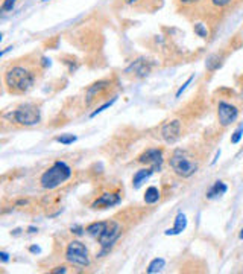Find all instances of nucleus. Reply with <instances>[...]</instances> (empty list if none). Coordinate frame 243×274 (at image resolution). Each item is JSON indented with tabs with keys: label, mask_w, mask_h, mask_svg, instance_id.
<instances>
[{
	"label": "nucleus",
	"mask_w": 243,
	"mask_h": 274,
	"mask_svg": "<svg viewBox=\"0 0 243 274\" xmlns=\"http://www.w3.org/2000/svg\"><path fill=\"white\" fill-rule=\"evenodd\" d=\"M110 86H111L110 81H99V83H94L93 86H90V87L87 89V96H85L87 104H90V102H91L93 99H96L99 94H102L104 91L108 90Z\"/></svg>",
	"instance_id": "9b49d317"
},
{
	"label": "nucleus",
	"mask_w": 243,
	"mask_h": 274,
	"mask_svg": "<svg viewBox=\"0 0 243 274\" xmlns=\"http://www.w3.org/2000/svg\"><path fill=\"white\" fill-rule=\"evenodd\" d=\"M227 190H228V187H227V184L224 182H216L210 189H208V192H207V197L208 198H216V197H220V195H224V193H227Z\"/></svg>",
	"instance_id": "4468645a"
},
{
	"label": "nucleus",
	"mask_w": 243,
	"mask_h": 274,
	"mask_svg": "<svg viewBox=\"0 0 243 274\" xmlns=\"http://www.w3.org/2000/svg\"><path fill=\"white\" fill-rule=\"evenodd\" d=\"M0 258H2V262H8V259H9V258H8V253H5V251L0 253Z\"/></svg>",
	"instance_id": "c85d7f7f"
},
{
	"label": "nucleus",
	"mask_w": 243,
	"mask_h": 274,
	"mask_svg": "<svg viewBox=\"0 0 243 274\" xmlns=\"http://www.w3.org/2000/svg\"><path fill=\"white\" fill-rule=\"evenodd\" d=\"M76 140V136L73 134H64V136H58L56 137V142L63 143V145H70Z\"/></svg>",
	"instance_id": "412c9836"
},
{
	"label": "nucleus",
	"mask_w": 243,
	"mask_h": 274,
	"mask_svg": "<svg viewBox=\"0 0 243 274\" xmlns=\"http://www.w3.org/2000/svg\"><path fill=\"white\" fill-rule=\"evenodd\" d=\"M31 251H32V253H40V248L34 245V247H31Z\"/></svg>",
	"instance_id": "c756f323"
},
{
	"label": "nucleus",
	"mask_w": 243,
	"mask_h": 274,
	"mask_svg": "<svg viewBox=\"0 0 243 274\" xmlns=\"http://www.w3.org/2000/svg\"><path fill=\"white\" fill-rule=\"evenodd\" d=\"M192 81H193V76H190V78H189V80H187V81H186V83H184V84L181 86V87H179V90L176 91V97H179V96L183 94V91L187 89V86H189V84H190Z\"/></svg>",
	"instance_id": "393cba45"
},
{
	"label": "nucleus",
	"mask_w": 243,
	"mask_h": 274,
	"mask_svg": "<svg viewBox=\"0 0 243 274\" xmlns=\"http://www.w3.org/2000/svg\"><path fill=\"white\" fill-rule=\"evenodd\" d=\"M52 274H58V273H67V268L66 267H56L55 270L50 271Z\"/></svg>",
	"instance_id": "cd10ccee"
},
{
	"label": "nucleus",
	"mask_w": 243,
	"mask_h": 274,
	"mask_svg": "<svg viewBox=\"0 0 243 274\" xmlns=\"http://www.w3.org/2000/svg\"><path fill=\"white\" fill-rule=\"evenodd\" d=\"M220 60H222V58H220L219 55H211V56L207 60V69H208V70H216V69H219L220 64H222Z\"/></svg>",
	"instance_id": "a211bd4d"
},
{
	"label": "nucleus",
	"mask_w": 243,
	"mask_h": 274,
	"mask_svg": "<svg viewBox=\"0 0 243 274\" xmlns=\"http://www.w3.org/2000/svg\"><path fill=\"white\" fill-rule=\"evenodd\" d=\"M14 119L17 124L25 125V127H32L37 125L41 121V111L40 108L34 104H25L20 105L15 111H14Z\"/></svg>",
	"instance_id": "20e7f679"
},
{
	"label": "nucleus",
	"mask_w": 243,
	"mask_h": 274,
	"mask_svg": "<svg viewBox=\"0 0 243 274\" xmlns=\"http://www.w3.org/2000/svg\"><path fill=\"white\" fill-rule=\"evenodd\" d=\"M239 118V108L230 102L219 101L217 104V119L222 127H228L233 122H236Z\"/></svg>",
	"instance_id": "423d86ee"
},
{
	"label": "nucleus",
	"mask_w": 243,
	"mask_h": 274,
	"mask_svg": "<svg viewBox=\"0 0 243 274\" xmlns=\"http://www.w3.org/2000/svg\"><path fill=\"white\" fill-rule=\"evenodd\" d=\"M138 162H140V163H145V165H151V168H154L155 171H158L163 165L161 149H157V148L146 149V151L138 157Z\"/></svg>",
	"instance_id": "1a4fd4ad"
},
{
	"label": "nucleus",
	"mask_w": 243,
	"mask_h": 274,
	"mask_svg": "<svg viewBox=\"0 0 243 274\" xmlns=\"http://www.w3.org/2000/svg\"><path fill=\"white\" fill-rule=\"evenodd\" d=\"M15 2H17V0H3L2 11H3V12H6V11H12L14 6H15Z\"/></svg>",
	"instance_id": "b1692460"
},
{
	"label": "nucleus",
	"mask_w": 243,
	"mask_h": 274,
	"mask_svg": "<svg viewBox=\"0 0 243 274\" xmlns=\"http://www.w3.org/2000/svg\"><path fill=\"white\" fill-rule=\"evenodd\" d=\"M193 29H195V34L198 37H201V38H207L208 37V29H207V26L204 23H196L193 26Z\"/></svg>",
	"instance_id": "6ab92c4d"
},
{
	"label": "nucleus",
	"mask_w": 243,
	"mask_h": 274,
	"mask_svg": "<svg viewBox=\"0 0 243 274\" xmlns=\"http://www.w3.org/2000/svg\"><path fill=\"white\" fill-rule=\"evenodd\" d=\"M164 265H166V262H164V259L161 258H157V259H154L151 264H149V267H148V273L149 274H155V273H160L163 268H164Z\"/></svg>",
	"instance_id": "f3484780"
},
{
	"label": "nucleus",
	"mask_w": 243,
	"mask_h": 274,
	"mask_svg": "<svg viewBox=\"0 0 243 274\" xmlns=\"http://www.w3.org/2000/svg\"><path fill=\"white\" fill-rule=\"evenodd\" d=\"M210 3L214 8H227L233 3V0H210Z\"/></svg>",
	"instance_id": "5701e85b"
},
{
	"label": "nucleus",
	"mask_w": 243,
	"mask_h": 274,
	"mask_svg": "<svg viewBox=\"0 0 243 274\" xmlns=\"http://www.w3.org/2000/svg\"><path fill=\"white\" fill-rule=\"evenodd\" d=\"M70 177H72L70 166L64 162H55L47 171L43 172V175L40 177V184L43 189L50 190L67 182Z\"/></svg>",
	"instance_id": "f03ea898"
},
{
	"label": "nucleus",
	"mask_w": 243,
	"mask_h": 274,
	"mask_svg": "<svg viewBox=\"0 0 243 274\" xmlns=\"http://www.w3.org/2000/svg\"><path fill=\"white\" fill-rule=\"evenodd\" d=\"M66 259L76 267H88L90 265V255L88 250L85 247V244H82L81 241H72L67 245L66 250Z\"/></svg>",
	"instance_id": "39448f33"
},
{
	"label": "nucleus",
	"mask_w": 243,
	"mask_h": 274,
	"mask_svg": "<svg viewBox=\"0 0 243 274\" xmlns=\"http://www.w3.org/2000/svg\"><path fill=\"white\" fill-rule=\"evenodd\" d=\"M107 224H108V223H105V221L93 223V224H90L88 227L85 228V233H88V234L93 236V238H99V236L104 233V230L107 227Z\"/></svg>",
	"instance_id": "2eb2a0df"
},
{
	"label": "nucleus",
	"mask_w": 243,
	"mask_h": 274,
	"mask_svg": "<svg viewBox=\"0 0 243 274\" xmlns=\"http://www.w3.org/2000/svg\"><path fill=\"white\" fill-rule=\"evenodd\" d=\"M169 165H170L172 171L183 179H189L193 174H196V171H198V163L193 162L192 157H189V154L183 149L173 151V154L169 160Z\"/></svg>",
	"instance_id": "7ed1b4c3"
},
{
	"label": "nucleus",
	"mask_w": 243,
	"mask_h": 274,
	"mask_svg": "<svg viewBox=\"0 0 243 274\" xmlns=\"http://www.w3.org/2000/svg\"><path fill=\"white\" fill-rule=\"evenodd\" d=\"M44 2H47V0H44Z\"/></svg>",
	"instance_id": "473e14b6"
},
{
	"label": "nucleus",
	"mask_w": 243,
	"mask_h": 274,
	"mask_svg": "<svg viewBox=\"0 0 243 274\" xmlns=\"http://www.w3.org/2000/svg\"><path fill=\"white\" fill-rule=\"evenodd\" d=\"M154 172H155L154 168H146V169H140V171H137L135 175H134V179H132V186H134L135 189H138V187L146 182Z\"/></svg>",
	"instance_id": "ddd939ff"
},
{
	"label": "nucleus",
	"mask_w": 243,
	"mask_h": 274,
	"mask_svg": "<svg viewBox=\"0 0 243 274\" xmlns=\"http://www.w3.org/2000/svg\"><path fill=\"white\" fill-rule=\"evenodd\" d=\"M239 238H240V239H243V228H242V231H240V234H239Z\"/></svg>",
	"instance_id": "2f4dec72"
},
{
	"label": "nucleus",
	"mask_w": 243,
	"mask_h": 274,
	"mask_svg": "<svg viewBox=\"0 0 243 274\" xmlns=\"http://www.w3.org/2000/svg\"><path fill=\"white\" fill-rule=\"evenodd\" d=\"M121 233V226L117 221H108L107 227L104 230V233L97 238L99 239V244L102 245L104 250L110 248L114 245V242L119 239Z\"/></svg>",
	"instance_id": "0eeeda50"
},
{
	"label": "nucleus",
	"mask_w": 243,
	"mask_h": 274,
	"mask_svg": "<svg viewBox=\"0 0 243 274\" xmlns=\"http://www.w3.org/2000/svg\"><path fill=\"white\" fill-rule=\"evenodd\" d=\"M35 83V73L25 66H12L5 73V84L14 93H25L32 89Z\"/></svg>",
	"instance_id": "f257e3e1"
},
{
	"label": "nucleus",
	"mask_w": 243,
	"mask_h": 274,
	"mask_svg": "<svg viewBox=\"0 0 243 274\" xmlns=\"http://www.w3.org/2000/svg\"><path fill=\"white\" fill-rule=\"evenodd\" d=\"M119 203H120V197L117 193H104L91 204V207L93 209H107V207H113Z\"/></svg>",
	"instance_id": "9d476101"
},
{
	"label": "nucleus",
	"mask_w": 243,
	"mask_h": 274,
	"mask_svg": "<svg viewBox=\"0 0 243 274\" xmlns=\"http://www.w3.org/2000/svg\"><path fill=\"white\" fill-rule=\"evenodd\" d=\"M186 227H187V218H186V215H184V213H178V215H176V218H175L173 227L169 228V230H166L164 233H166L167 236L179 234V233H183V231L186 230Z\"/></svg>",
	"instance_id": "f8f14e48"
},
{
	"label": "nucleus",
	"mask_w": 243,
	"mask_h": 274,
	"mask_svg": "<svg viewBox=\"0 0 243 274\" xmlns=\"http://www.w3.org/2000/svg\"><path fill=\"white\" fill-rule=\"evenodd\" d=\"M116 101H117V97H113V99H111L110 102H105V104H104L102 107H99V108H97L96 111H93V113H91V118H94V116H97V114H100L102 111H105L107 108H110V107H111V105H113V104H114Z\"/></svg>",
	"instance_id": "aec40b11"
},
{
	"label": "nucleus",
	"mask_w": 243,
	"mask_h": 274,
	"mask_svg": "<svg viewBox=\"0 0 243 274\" xmlns=\"http://www.w3.org/2000/svg\"><path fill=\"white\" fill-rule=\"evenodd\" d=\"M161 137L166 143H175L181 137V122L178 119L166 122L161 127Z\"/></svg>",
	"instance_id": "6e6552de"
},
{
	"label": "nucleus",
	"mask_w": 243,
	"mask_h": 274,
	"mask_svg": "<svg viewBox=\"0 0 243 274\" xmlns=\"http://www.w3.org/2000/svg\"><path fill=\"white\" fill-rule=\"evenodd\" d=\"M158 200H160V190H158L155 186L148 187V189H146V193H145V201H146V204H155Z\"/></svg>",
	"instance_id": "dca6fc26"
},
{
	"label": "nucleus",
	"mask_w": 243,
	"mask_h": 274,
	"mask_svg": "<svg viewBox=\"0 0 243 274\" xmlns=\"http://www.w3.org/2000/svg\"><path fill=\"white\" fill-rule=\"evenodd\" d=\"M181 5H184V6H192V5H195V3H198L199 0H178Z\"/></svg>",
	"instance_id": "a878e982"
},
{
	"label": "nucleus",
	"mask_w": 243,
	"mask_h": 274,
	"mask_svg": "<svg viewBox=\"0 0 243 274\" xmlns=\"http://www.w3.org/2000/svg\"><path fill=\"white\" fill-rule=\"evenodd\" d=\"M125 2H126L128 5H134V3H137L138 0H125Z\"/></svg>",
	"instance_id": "7c9ffc66"
},
{
	"label": "nucleus",
	"mask_w": 243,
	"mask_h": 274,
	"mask_svg": "<svg viewBox=\"0 0 243 274\" xmlns=\"http://www.w3.org/2000/svg\"><path fill=\"white\" fill-rule=\"evenodd\" d=\"M242 137H243V125H240V127L233 133V136H231V143H233V145L239 143Z\"/></svg>",
	"instance_id": "4be33fe9"
},
{
	"label": "nucleus",
	"mask_w": 243,
	"mask_h": 274,
	"mask_svg": "<svg viewBox=\"0 0 243 274\" xmlns=\"http://www.w3.org/2000/svg\"><path fill=\"white\" fill-rule=\"evenodd\" d=\"M70 230H72V233H75V234H82V233L85 231V230L82 228V226H73Z\"/></svg>",
	"instance_id": "bb28decb"
}]
</instances>
